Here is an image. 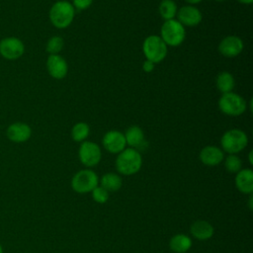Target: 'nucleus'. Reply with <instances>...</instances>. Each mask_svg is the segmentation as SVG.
<instances>
[{
  "instance_id": "20",
  "label": "nucleus",
  "mask_w": 253,
  "mask_h": 253,
  "mask_svg": "<svg viewBox=\"0 0 253 253\" xmlns=\"http://www.w3.org/2000/svg\"><path fill=\"white\" fill-rule=\"evenodd\" d=\"M123 180L119 174L109 172L102 176L100 180V186L110 192H117L122 188Z\"/></svg>"
},
{
  "instance_id": "34",
  "label": "nucleus",
  "mask_w": 253,
  "mask_h": 253,
  "mask_svg": "<svg viewBox=\"0 0 253 253\" xmlns=\"http://www.w3.org/2000/svg\"><path fill=\"white\" fill-rule=\"evenodd\" d=\"M214 1H224V0H214Z\"/></svg>"
},
{
  "instance_id": "18",
  "label": "nucleus",
  "mask_w": 253,
  "mask_h": 253,
  "mask_svg": "<svg viewBox=\"0 0 253 253\" xmlns=\"http://www.w3.org/2000/svg\"><path fill=\"white\" fill-rule=\"evenodd\" d=\"M190 231L193 237H195L198 240L205 241L212 237L214 233V228L209 221L200 219L192 223L190 227Z\"/></svg>"
},
{
  "instance_id": "24",
  "label": "nucleus",
  "mask_w": 253,
  "mask_h": 253,
  "mask_svg": "<svg viewBox=\"0 0 253 253\" xmlns=\"http://www.w3.org/2000/svg\"><path fill=\"white\" fill-rule=\"evenodd\" d=\"M63 45H64L63 39L58 36H53L47 41L45 45V50L49 54H59V52L63 48Z\"/></svg>"
},
{
  "instance_id": "31",
  "label": "nucleus",
  "mask_w": 253,
  "mask_h": 253,
  "mask_svg": "<svg viewBox=\"0 0 253 253\" xmlns=\"http://www.w3.org/2000/svg\"><path fill=\"white\" fill-rule=\"evenodd\" d=\"M248 157H249V163H250V164H253V160H252V150L249 152V156H248Z\"/></svg>"
},
{
  "instance_id": "32",
  "label": "nucleus",
  "mask_w": 253,
  "mask_h": 253,
  "mask_svg": "<svg viewBox=\"0 0 253 253\" xmlns=\"http://www.w3.org/2000/svg\"><path fill=\"white\" fill-rule=\"evenodd\" d=\"M249 208L250 210H252V195L250 196V199H249Z\"/></svg>"
},
{
  "instance_id": "6",
  "label": "nucleus",
  "mask_w": 253,
  "mask_h": 253,
  "mask_svg": "<svg viewBox=\"0 0 253 253\" xmlns=\"http://www.w3.org/2000/svg\"><path fill=\"white\" fill-rule=\"evenodd\" d=\"M218 109L227 116L238 117L242 115L247 108L246 101L240 95L234 92L224 93L218 100Z\"/></svg>"
},
{
  "instance_id": "7",
  "label": "nucleus",
  "mask_w": 253,
  "mask_h": 253,
  "mask_svg": "<svg viewBox=\"0 0 253 253\" xmlns=\"http://www.w3.org/2000/svg\"><path fill=\"white\" fill-rule=\"evenodd\" d=\"M98 185V175L91 169L80 170L71 179V188L78 194L91 193Z\"/></svg>"
},
{
  "instance_id": "2",
  "label": "nucleus",
  "mask_w": 253,
  "mask_h": 253,
  "mask_svg": "<svg viewBox=\"0 0 253 253\" xmlns=\"http://www.w3.org/2000/svg\"><path fill=\"white\" fill-rule=\"evenodd\" d=\"M75 9L69 1L59 0L52 4L48 17L51 24L57 29L67 28L73 21Z\"/></svg>"
},
{
  "instance_id": "3",
  "label": "nucleus",
  "mask_w": 253,
  "mask_h": 253,
  "mask_svg": "<svg viewBox=\"0 0 253 253\" xmlns=\"http://www.w3.org/2000/svg\"><path fill=\"white\" fill-rule=\"evenodd\" d=\"M248 144L247 134L239 128H231L226 130L221 138V149L228 154H236L242 151Z\"/></svg>"
},
{
  "instance_id": "1",
  "label": "nucleus",
  "mask_w": 253,
  "mask_h": 253,
  "mask_svg": "<svg viewBox=\"0 0 253 253\" xmlns=\"http://www.w3.org/2000/svg\"><path fill=\"white\" fill-rule=\"evenodd\" d=\"M117 171L126 176H131L137 173L142 165V157L138 150L131 147H126L116 158Z\"/></svg>"
},
{
  "instance_id": "12",
  "label": "nucleus",
  "mask_w": 253,
  "mask_h": 253,
  "mask_svg": "<svg viewBox=\"0 0 253 253\" xmlns=\"http://www.w3.org/2000/svg\"><path fill=\"white\" fill-rule=\"evenodd\" d=\"M244 44L237 36H227L223 38L218 44V51L225 57H235L241 53Z\"/></svg>"
},
{
  "instance_id": "9",
  "label": "nucleus",
  "mask_w": 253,
  "mask_h": 253,
  "mask_svg": "<svg viewBox=\"0 0 253 253\" xmlns=\"http://www.w3.org/2000/svg\"><path fill=\"white\" fill-rule=\"evenodd\" d=\"M25 52L24 42L16 37H7L0 41V54L7 60H16Z\"/></svg>"
},
{
  "instance_id": "13",
  "label": "nucleus",
  "mask_w": 253,
  "mask_h": 253,
  "mask_svg": "<svg viewBox=\"0 0 253 253\" xmlns=\"http://www.w3.org/2000/svg\"><path fill=\"white\" fill-rule=\"evenodd\" d=\"M6 135L9 140L16 143H22L30 139L32 135V128L26 123L16 122L7 127Z\"/></svg>"
},
{
  "instance_id": "33",
  "label": "nucleus",
  "mask_w": 253,
  "mask_h": 253,
  "mask_svg": "<svg viewBox=\"0 0 253 253\" xmlns=\"http://www.w3.org/2000/svg\"><path fill=\"white\" fill-rule=\"evenodd\" d=\"M0 253H3V249H2V246L0 244Z\"/></svg>"
},
{
  "instance_id": "8",
  "label": "nucleus",
  "mask_w": 253,
  "mask_h": 253,
  "mask_svg": "<svg viewBox=\"0 0 253 253\" xmlns=\"http://www.w3.org/2000/svg\"><path fill=\"white\" fill-rule=\"evenodd\" d=\"M78 157L84 166L94 167L101 161L102 151L97 143L85 140L79 147Z\"/></svg>"
},
{
  "instance_id": "27",
  "label": "nucleus",
  "mask_w": 253,
  "mask_h": 253,
  "mask_svg": "<svg viewBox=\"0 0 253 253\" xmlns=\"http://www.w3.org/2000/svg\"><path fill=\"white\" fill-rule=\"evenodd\" d=\"M93 0H73L72 6L77 11H83L87 8H89L92 4Z\"/></svg>"
},
{
  "instance_id": "16",
  "label": "nucleus",
  "mask_w": 253,
  "mask_h": 253,
  "mask_svg": "<svg viewBox=\"0 0 253 253\" xmlns=\"http://www.w3.org/2000/svg\"><path fill=\"white\" fill-rule=\"evenodd\" d=\"M235 187L237 190L245 195H252L253 193V171L249 168L241 169L236 173Z\"/></svg>"
},
{
  "instance_id": "23",
  "label": "nucleus",
  "mask_w": 253,
  "mask_h": 253,
  "mask_svg": "<svg viewBox=\"0 0 253 253\" xmlns=\"http://www.w3.org/2000/svg\"><path fill=\"white\" fill-rule=\"evenodd\" d=\"M90 134V127L86 123L75 124L71 128V137L76 142H83Z\"/></svg>"
},
{
  "instance_id": "15",
  "label": "nucleus",
  "mask_w": 253,
  "mask_h": 253,
  "mask_svg": "<svg viewBox=\"0 0 253 253\" xmlns=\"http://www.w3.org/2000/svg\"><path fill=\"white\" fill-rule=\"evenodd\" d=\"M200 160L207 166H216L224 159V153L221 148L214 145L205 146L200 152Z\"/></svg>"
},
{
  "instance_id": "25",
  "label": "nucleus",
  "mask_w": 253,
  "mask_h": 253,
  "mask_svg": "<svg viewBox=\"0 0 253 253\" xmlns=\"http://www.w3.org/2000/svg\"><path fill=\"white\" fill-rule=\"evenodd\" d=\"M224 167L229 173H237L242 168V161L237 155L228 154L224 159Z\"/></svg>"
},
{
  "instance_id": "30",
  "label": "nucleus",
  "mask_w": 253,
  "mask_h": 253,
  "mask_svg": "<svg viewBox=\"0 0 253 253\" xmlns=\"http://www.w3.org/2000/svg\"><path fill=\"white\" fill-rule=\"evenodd\" d=\"M237 1L242 3V4H247V5H249V4H251L253 2V0H237Z\"/></svg>"
},
{
  "instance_id": "22",
  "label": "nucleus",
  "mask_w": 253,
  "mask_h": 253,
  "mask_svg": "<svg viewBox=\"0 0 253 253\" xmlns=\"http://www.w3.org/2000/svg\"><path fill=\"white\" fill-rule=\"evenodd\" d=\"M177 4L173 0H162L158 7V12L165 21L172 20L177 14Z\"/></svg>"
},
{
  "instance_id": "19",
  "label": "nucleus",
  "mask_w": 253,
  "mask_h": 253,
  "mask_svg": "<svg viewBox=\"0 0 253 253\" xmlns=\"http://www.w3.org/2000/svg\"><path fill=\"white\" fill-rule=\"evenodd\" d=\"M169 247L174 253H186L192 247V239L184 233H178L171 237Z\"/></svg>"
},
{
  "instance_id": "14",
  "label": "nucleus",
  "mask_w": 253,
  "mask_h": 253,
  "mask_svg": "<svg viewBox=\"0 0 253 253\" xmlns=\"http://www.w3.org/2000/svg\"><path fill=\"white\" fill-rule=\"evenodd\" d=\"M46 69L54 79H62L68 72V64L59 54H49L46 60Z\"/></svg>"
},
{
  "instance_id": "21",
  "label": "nucleus",
  "mask_w": 253,
  "mask_h": 253,
  "mask_svg": "<svg viewBox=\"0 0 253 253\" xmlns=\"http://www.w3.org/2000/svg\"><path fill=\"white\" fill-rule=\"evenodd\" d=\"M215 84H216L217 90L220 93L224 94V93L232 92L235 85V80L231 73L227 71H222L217 74Z\"/></svg>"
},
{
  "instance_id": "17",
  "label": "nucleus",
  "mask_w": 253,
  "mask_h": 253,
  "mask_svg": "<svg viewBox=\"0 0 253 253\" xmlns=\"http://www.w3.org/2000/svg\"><path fill=\"white\" fill-rule=\"evenodd\" d=\"M124 135H125L126 144L129 145L131 148H135L136 150H138V149H142L144 146L147 145L144 139L143 130L138 126H129L126 130Z\"/></svg>"
},
{
  "instance_id": "28",
  "label": "nucleus",
  "mask_w": 253,
  "mask_h": 253,
  "mask_svg": "<svg viewBox=\"0 0 253 253\" xmlns=\"http://www.w3.org/2000/svg\"><path fill=\"white\" fill-rule=\"evenodd\" d=\"M154 67H155V63H153L152 61H150V60H145L144 62H143V64H142V69H143V71H145V72H151V71H153L154 70Z\"/></svg>"
},
{
  "instance_id": "29",
  "label": "nucleus",
  "mask_w": 253,
  "mask_h": 253,
  "mask_svg": "<svg viewBox=\"0 0 253 253\" xmlns=\"http://www.w3.org/2000/svg\"><path fill=\"white\" fill-rule=\"evenodd\" d=\"M188 4H190V5H194V4H198V3H200V2H202L203 0H185Z\"/></svg>"
},
{
  "instance_id": "4",
  "label": "nucleus",
  "mask_w": 253,
  "mask_h": 253,
  "mask_svg": "<svg viewBox=\"0 0 253 253\" xmlns=\"http://www.w3.org/2000/svg\"><path fill=\"white\" fill-rule=\"evenodd\" d=\"M160 38L167 46H178L185 41V27L175 19L165 21L160 30Z\"/></svg>"
},
{
  "instance_id": "11",
  "label": "nucleus",
  "mask_w": 253,
  "mask_h": 253,
  "mask_svg": "<svg viewBox=\"0 0 253 253\" xmlns=\"http://www.w3.org/2000/svg\"><path fill=\"white\" fill-rule=\"evenodd\" d=\"M177 21L180 22L184 27H195L198 26L203 19L201 11L193 5H185L177 11Z\"/></svg>"
},
{
  "instance_id": "26",
  "label": "nucleus",
  "mask_w": 253,
  "mask_h": 253,
  "mask_svg": "<svg viewBox=\"0 0 253 253\" xmlns=\"http://www.w3.org/2000/svg\"><path fill=\"white\" fill-rule=\"evenodd\" d=\"M91 194H92L93 201L98 204L107 203L109 200V196H110V193L106 189H104L103 187H101L99 185L91 192Z\"/></svg>"
},
{
  "instance_id": "10",
  "label": "nucleus",
  "mask_w": 253,
  "mask_h": 253,
  "mask_svg": "<svg viewBox=\"0 0 253 253\" xmlns=\"http://www.w3.org/2000/svg\"><path fill=\"white\" fill-rule=\"evenodd\" d=\"M102 143L104 148L113 154H119L121 151H123L126 146V138L123 132L119 130H109L107 131L102 139Z\"/></svg>"
},
{
  "instance_id": "5",
  "label": "nucleus",
  "mask_w": 253,
  "mask_h": 253,
  "mask_svg": "<svg viewBox=\"0 0 253 253\" xmlns=\"http://www.w3.org/2000/svg\"><path fill=\"white\" fill-rule=\"evenodd\" d=\"M142 51L147 60L153 63L161 62L167 55V45L159 36H148L142 43Z\"/></svg>"
}]
</instances>
